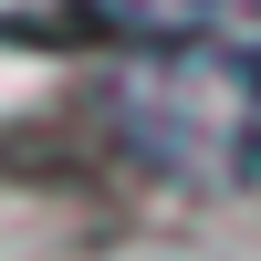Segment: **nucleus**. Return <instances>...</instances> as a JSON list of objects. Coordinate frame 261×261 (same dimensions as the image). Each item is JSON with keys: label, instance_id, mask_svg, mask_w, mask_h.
<instances>
[{"label": "nucleus", "instance_id": "f257e3e1", "mask_svg": "<svg viewBox=\"0 0 261 261\" xmlns=\"http://www.w3.org/2000/svg\"><path fill=\"white\" fill-rule=\"evenodd\" d=\"M115 136L157 178L261 188V42H146L115 84Z\"/></svg>", "mask_w": 261, "mask_h": 261}]
</instances>
